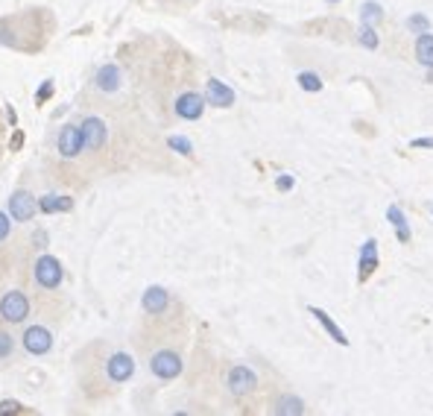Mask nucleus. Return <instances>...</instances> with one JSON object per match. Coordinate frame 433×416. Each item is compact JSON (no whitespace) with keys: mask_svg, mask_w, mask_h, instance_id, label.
<instances>
[{"mask_svg":"<svg viewBox=\"0 0 433 416\" xmlns=\"http://www.w3.org/2000/svg\"><path fill=\"white\" fill-rule=\"evenodd\" d=\"M82 149H85V141H82V126H62L59 132V153L64 159H76Z\"/></svg>","mask_w":433,"mask_h":416,"instance_id":"nucleus-8","label":"nucleus"},{"mask_svg":"<svg viewBox=\"0 0 433 416\" xmlns=\"http://www.w3.org/2000/svg\"><path fill=\"white\" fill-rule=\"evenodd\" d=\"M308 314H313V320L316 323H319L325 331H328V337L331 340H334V343H340V346H348V337H345V331L334 323V320H331V314L328 311H322V308H316V305H310L308 308Z\"/></svg>","mask_w":433,"mask_h":416,"instance_id":"nucleus-13","label":"nucleus"},{"mask_svg":"<svg viewBox=\"0 0 433 416\" xmlns=\"http://www.w3.org/2000/svg\"><path fill=\"white\" fill-rule=\"evenodd\" d=\"M328 4H340V0H328Z\"/></svg>","mask_w":433,"mask_h":416,"instance_id":"nucleus-33","label":"nucleus"},{"mask_svg":"<svg viewBox=\"0 0 433 416\" xmlns=\"http://www.w3.org/2000/svg\"><path fill=\"white\" fill-rule=\"evenodd\" d=\"M62 279H64V270H62V264L53 258V255H41L36 261V285L44 288V290H56L62 285Z\"/></svg>","mask_w":433,"mask_h":416,"instance_id":"nucleus-1","label":"nucleus"},{"mask_svg":"<svg viewBox=\"0 0 433 416\" xmlns=\"http://www.w3.org/2000/svg\"><path fill=\"white\" fill-rule=\"evenodd\" d=\"M258 387V375L249 370V367H231L228 373V393L231 396H246V393H252Z\"/></svg>","mask_w":433,"mask_h":416,"instance_id":"nucleus-7","label":"nucleus"},{"mask_svg":"<svg viewBox=\"0 0 433 416\" xmlns=\"http://www.w3.org/2000/svg\"><path fill=\"white\" fill-rule=\"evenodd\" d=\"M415 62L433 68V32H422L419 41H415Z\"/></svg>","mask_w":433,"mask_h":416,"instance_id":"nucleus-17","label":"nucleus"},{"mask_svg":"<svg viewBox=\"0 0 433 416\" xmlns=\"http://www.w3.org/2000/svg\"><path fill=\"white\" fill-rule=\"evenodd\" d=\"M387 220H390L392 229H395L398 243H410V223H407V217H404V211L398 208V206H390V208H387Z\"/></svg>","mask_w":433,"mask_h":416,"instance_id":"nucleus-16","label":"nucleus"},{"mask_svg":"<svg viewBox=\"0 0 433 416\" xmlns=\"http://www.w3.org/2000/svg\"><path fill=\"white\" fill-rule=\"evenodd\" d=\"M21 410H24V405H21V402H12V398H9V402H0V416L21 413Z\"/></svg>","mask_w":433,"mask_h":416,"instance_id":"nucleus-26","label":"nucleus"},{"mask_svg":"<svg viewBox=\"0 0 433 416\" xmlns=\"http://www.w3.org/2000/svg\"><path fill=\"white\" fill-rule=\"evenodd\" d=\"M97 88L99 91H106V94H114L121 88V68L118 65H103V68L97 71Z\"/></svg>","mask_w":433,"mask_h":416,"instance_id":"nucleus-15","label":"nucleus"},{"mask_svg":"<svg viewBox=\"0 0 433 416\" xmlns=\"http://www.w3.org/2000/svg\"><path fill=\"white\" fill-rule=\"evenodd\" d=\"M106 138H109V129H106V123L99 121V118H85L82 121V141H85V149H103V144H106Z\"/></svg>","mask_w":433,"mask_h":416,"instance_id":"nucleus-11","label":"nucleus"},{"mask_svg":"<svg viewBox=\"0 0 433 416\" xmlns=\"http://www.w3.org/2000/svg\"><path fill=\"white\" fill-rule=\"evenodd\" d=\"M293 185H296V179L287 176V173H284V176H278V182H275V188H278V191H290Z\"/></svg>","mask_w":433,"mask_h":416,"instance_id":"nucleus-28","label":"nucleus"},{"mask_svg":"<svg viewBox=\"0 0 433 416\" xmlns=\"http://www.w3.org/2000/svg\"><path fill=\"white\" fill-rule=\"evenodd\" d=\"M9 214L15 220H32L39 214V203H36V196L32 194H27V191H15L12 196H9Z\"/></svg>","mask_w":433,"mask_h":416,"instance_id":"nucleus-6","label":"nucleus"},{"mask_svg":"<svg viewBox=\"0 0 433 416\" xmlns=\"http://www.w3.org/2000/svg\"><path fill=\"white\" fill-rule=\"evenodd\" d=\"M21 141H24V132H15V135H12V149H18Z\"/></svg>","mask_w":433,"mask_h":416,"instance_id":"nucleus-31","label":"nucleus"},{"mask_svg":"<svg viewBox=\"0 0 433 416\" xmlns=\"http://www.w3.org/2000/svg\"><path fill=\"white\" fill-rule=\"evenodd\" d=\"M208 94H205V100L211 106H216V109H228V106H235V91H231L226 82H220V79H208V88H205Z\"/></svg>","mask_w":433,"mask_h":416,"instance_id":"nucleus-12","label":"nucleus"},{"mask_svg":"<svg viewBox=\"0 0 433 416\" xmlns=\"http://www.w3.org/2000/svg\"><path fill=\"white\" fill-rule=\"evenodd\" d=\"M106 373L114 384H123V381H129L132 375H135V361H132V355H126V352H114L106 363Z\"/></svg>","mask_w":433,"mask_h":416,"instance_id":"nucleus-9","label":"nucleus"},{"mask_svg":"<svg viewBox=\"0 0 433 416\" xmlns=\"http://www.w3.org/2000/svg\"><path fill=\"white\" fill-rule=\"evenodd\" d=\"M427 82H433V68H427Z\"/></svg>","mask_w":433,"mask_h":416,"instance_id":"nucleus-32","label":"nucleus"},{"mask_svg":"<svg viewBox=\"0 0 433 416\" xmlns=\"http://www.w3.org/2000/svg\"><path fill=\"white\" fill-rule=\"evenodd\" d=\"M275 413L278 416H302L305 413V402L296 396H281L275 402Z\"/></svg>","mask_w":433,"mask_h":416,"instance_id":"nucleus-19","label":"nucleus"},{"mask_svg":"<svg viewBox=\"0 0 433 416\" xmlns=\"http://www.w3.org/2000/svg\"><path fill=\"white\" fill-rule=\"evenodd\" d=\"M410 147L413 149H433V138H413Z\"/></svg>","mask_w":433,"mask_h":416,"instance_id":"nucleus-29","label":"nucleus"},{"mask_svg":"<svg viewBox=\"0 0 433 416\" xmlns=\"http://www.w3.org/2000/svg\"><path fill=\"white\" fill-rule=\"evenodd\" d=\"M170 147L176 149V153H181V156H191V149H193L191 141H188V138H181V135H173V138H170Z\"/></svg>","mask_w":433,"mask_h":416,"instance_id":"nucleus-25","label":"nucleus"},{"mask_svg":"<svg viewBox=\"0 0 433 416\" xmlns=\"http://www.w3.org/2000/svg\"><path fill=\"white\" fill-rule=\"evenodd\" d=\"M50 94H53V82H44V86L39 88V94H36V103H39V106H44V100H47Z\"/></svg>","mask_w":433,"mask_h":416,"instance_id":"nucleus-27","label":"nucleus"},{"mask_svg":"<svg viewBox=\"0 0 433 416\" xmlns=\"http://www.w3.org/2000/svg\"><path fill=\"white\" fill-rule=\"evenodd\" d=\"M298 88L302 91H322V79H319V74H313V71H302L298 74Z\"/></svg>","mask_w":433,"mask_h":416,"instance_id":"nucleus-21","label":"nucleus"},{"mask_svg":"<svg viewBox=\"0 0 433 416\" xmlns=\"http://www.w3.org/2000/svg\"><path fill=\"white\" fill-rule=\"evenodd\" d=\"M6 235H9V217L0 211V241H6Z\"/></svg>","mask_w":433,"mask_h":416,"instance_id":"nucleus-30","label":"nucleus"},{"mask_svg":"<svg viewBox=\"0 0 433 416\" xmlns=\"http://www.w3.org/2000/svg\"><path fill=\"white\" fill-rule=\"evenodd\" d=\"M360 21H363V24H372V27L384 21V9H380V4H375V0L363 4V6H360Z\"/></svg>","mask_w":433,"mask_h":416,"instance_id":"nucleus-20","label":"nucleus"},{"mask_svg":"<svg viewBox=\"0 0 433 416\" xmlns=\"http://www.w3.org/2000/svg\"><path fill=\"white\" fill-rule=\"evenodd\" d=\"M0 317L6 323H24L29 317V299L21 290H9L0 299Z\"/></svg>","mask_w":433,"mask_h":416,"instance_id":"nucleus-2","label":"nucleus"},{"mask_svg":"<svg viewBox=\"0 0 433 416\" xmlns=\"http://www.w3.org/2000/svg\"><path fill=\"white\" fill-rule=\"evenodd\" d=\"M205 112V97L196 94V91H188L176 100V114L181 121H199Z\"/></svg>","mask_w":433,"mask_h":416,"instance_id":"nucleus-10","label":"nucleus"},{"mask_svg":"<svg viewBox=\"0 0 433 416\" xmlns=\"http://www.w3.org/2000/svg\"><path fill=\"white\" fill-rule=\"evenodd\" d=\"M357 39H360V44H363L366 50H378V32H375V27H372V24H363Z\"/></svg>","mask_w":433,"mask_h":416,"instance_id":"nucleus-22","label":"nucleus"},{"mask_svg":"<svg viewBox=\"0 0 433 416\" xmlns=\"http://www.w3.org/2000/svg\"><path fill=\"white\" fill-rule=\"evenodd\" d=\"M149 370L161 381H173L181 375V358L176 352H170V349H161V352H156L153 361H149Z\"/></svg>","mask_w":433,"mask_h":416,"instance_id":"nucleus-3","label":"nucleus"},{"mask_svg":"<svg viewBox=\"0 0 433 416\" xmlns=\"http://www.w3.org/2000/svg\"><path fill=\"white\" fill-rule=\"evenodd\" d=\"M407 27L422 36V32H430V18H427V15H422V12H415V15H410V18H407Z\"/></svg>","mask_w":433,"mask_h":416,"instance_id":"nucleus-23","label":"nucleus"},{"mask_svg":"<svg viewBox=\"0 0 433 416\" xmlns=\"http://www.w3.org/2000/svg\"><path fill=\"white\" fill-rule=\"evenodd\" d=\"M71 208H74V199H71V196H59V194H53V196H41V199H39V211H44V214L71 211Z\"/></svg>","mask_w":433,"mask_h":416,"instance_id":"nucleus-18","label":"nucleus"},{"mask_svg":"<svg viewBox=\"0 0 433 416\" xmlns=\"http://www.w3.org/2000/svg\"><path fill=\"white\" fill-rule=\"evenodd\" d=\"M12 352H15V340H12V335H9V331H0V363L9 361Z\"/></svg>","mask_w":433,"mask_h":416,"instance_id":"nucleus-24","label":"nucleus"},{"mask_svg":"<svg viewBox=\"0 0 433 416\" xmlns=\"http://www.w3.org/2000/svg\"><path fill=\"white\" fill-rule=\"evenodd\" d=\"M24 349L29 355H47L53 349V335L44 326H29L24 331Z\"/></svg>","mask_w":433,"mask_h":416,"instance_id":"nucleus-5","label":"nucleus"},{"mask_svg":"<svg viewBox=\"0 0 433 416\" xmlns=\"http://www.w3.org/2000/svg\"><path fill=\"white\" fill-rule=\"evenodd\" d=\"M380 267V258H378V241H366L360 246V258H357V281H369L375 276V270Z\"/></svg>","mask_w":433,"mask_h":416,"instance_id":"nucleus-4","label":"nucleus"},{"mask_svg":"<svg viewBox=\"0 0 433 416\" xmlns=\"http://www.w3.org/2000/svg\"><path fill=\"white\" fill-rule=\"evenodd\" d=\"M141 305H144V311H146V314H161L164 308L170 305V296H167V290H164V288L153 285V288H146V290H144Z\"/></svg>","mask_w":433,"mask_h":416,"instance_id":"nucleus-14","label":"nucleus"}]
</instances>
